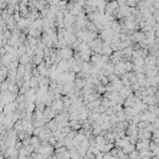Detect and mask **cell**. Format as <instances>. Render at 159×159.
Segmentation results:
<instances>
[{"label":"cell","instance_id":"1","mask_svg":"<svg viewBox=\"0 0 159 159\" xmlns=\"http://www.w3.org/2000/svg\"><path fill=\"white\" fill-rule=\"evenodd\" d=\"M150 142L152 140H148V139H138L137 144H135V148L137 150H148L149 147H150Z\"/></svg>","mask_w":159,"mask_h":159},{"label":"cell","instance_id":"2","mask_svg":"<svg viewBox=\"0 0 159 159\" xmlns=\"http://www.w3.org/2000/svg\"><path fill=\"white\" fill-rule=\"evenodd\" d=\"M132 87H128V86H123L122 88H121V90H119V96L123 98V99H126V98H128L129 96H131L132 95Z\"/></svg>","mask_w":159,"mask_h":159},{"label":"cell","instance_id":"3","mask_svg":"<svg viewBox=\"0 0 159 159\" xmlns=\"http://www.w3.org/2000/svg\"><path fill=\"white\" fill-rule=\"evenodd\" d=\"M19 61H20V65H29V63H31V61H32V57L30 56V55H27V54H24L22 56H20L19 57Z\"/></svg>","mask_w":159,"mask_h":159},{"label":"cell","instance_id":"4","mask_svg":"<svg viewBox=\"0 0 159 159\" xmlns=\"http://www.w3.org/2000/svg\"><path fill=\"white\" fill-rule=\"evenodd\" d=\"M152 140L154 143L159 144V129H155L154 132H153V135H152Z\"/></svg>","mask_w":159,"mask_h":159},{"label":"cell","instance_id":"6","mask_svg":"<svg viewBox=\"0 0 159 159\" xmlns=\"http://www.w3.org/2000/svg\"><path fill=\"white\" fill-rule=\"evenodd\" d=\"M103 158H104V153L103 152H101L99 154L96 155V159H103Z\"/></svg>","mask_w":159,"mask_h":159},{"label":"cell","instance_id":"5","mask_svg":"<svg viewBox=\"0 0 159 159\" xmlns=\"http://www.w3.org/2000/svg\"><path fill=\"white\" fill-rule=\"evenodd\" d=\"M128 157H129V159H140L139 150L135 149V150H134V152H132V153H131V154H129Z\"/></svg>","mask_w":159,"mask_h":159}]
</instances>
